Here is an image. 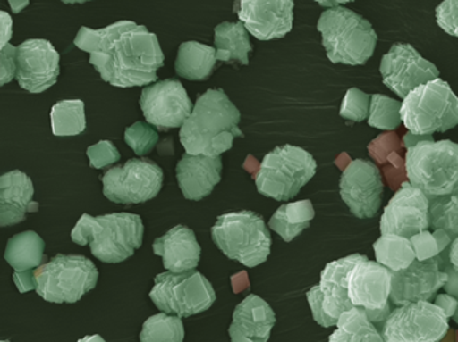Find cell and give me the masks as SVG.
<instances>
[{"mask_svg":"<svg viewBox=\"0 0 458 342\" xmlns=\"http://www.w3.org/2000/svg\"><path fill=\"white\" fill-rule=\"evenodd\" d=\"M308 304H310V310H312L313 320L323 326V328H331V326H336L337 320L329 317L324 313L323 307H321V301L318 298V291H316L315 286L310 288V290L307 291Z\"/></svg>","mask_w":458,"mask_h":342,"instance_id":"43","label":"cell"},{"mask_svg":"<svg viewBox=\"0 0 458 342\" xmlns=\"http://www.w3.org/2000/svg\"><path fill=\"white\" fill-rule=\"evenodd\" d=\"M10 6H12L13 13L18 14L22 12L25 7L29 6L30 0H9Z\"/></svg>","mask_w":458,"mask_h":342,"instance_id":"51","label":"cell"},{"mask_svg":"<svg viewBox=\"0 0 458 342\" xmlns=\"http://www.w3.org/2000/svg\"><path fill=\"white\" fill-rule=\"evenodd\" d=\"M410 242H411L418 261H428V259L439 255L436 238H434L433 232L428 231V229L410 238Z\"/></svg>","mask_w":458,"mask_h":342,"instance_id":"40","label":"cell"},{"mask_svg":"<svg viewBox=\"0 0 458 342\" xmlns=\"http://www.w3.org/2000/svg\"><path fill=\"white\" fill-rule=\"evenodd\" d=\"M77 342H106L103 337L98 336V334H93V336H87L84 338L79 339Z\"/></svg>","mask_w":458,"mask_h":342,"instance_id":"52","label":"cell"},{"mask_svg":"<svg viewBox=\"0 0 458 342\" xmlns=\"http://www.w3.org/2000/svg\"><path fill=\"white\" fill-rule=\"evenodd\" d=\"M369 105H371V96L361 92L358 88H351L343 98L340 117L350 121H364L369 119Z\"/></svg>","mask_w":458,"mask_h":342,"instance_id":"36","label":"cell"},{"mask_svg":"<svg viewBox=\"0 0 458 342\" xmlns=\"http://www.w3.org/2000/svg\"><path fill=\"white\" fill-rule=\"evenodd\" d=\"M144 226L140 216L130 213L90 216L84 213L72 231L77 245H89L93 256L106 263H120L131 258L143 245Z\"/></svg>","mask_w":458,"mask_h":342,"instance_id":"3","label":"cell"},{"mask_svg":"<svg viewBox=\"0 0 458 342\" xmlns=\"http://www.w3.org/2000/svg\"><path fill=\"white\" fill-rule=\"evenodd\" d=\"M318 164L310 152L300 146H276L262 160L256 175L257 191L277 202L293 199L315 176Z\"/></svg>","mask_w":458,"mask_h":342,"instance_id":"8","label":"cell"},{"mask_svg":"<svg viewBox=\"0 0 458 342\" xmlns=\"http://www.w3.org/2000/svg\"><path fill=\"white\" fill-rule=\"evenodd\" d=\"M214 41L216 46V60L249 65V54L253 47L242 22H224L216 26L214 30Z\"/></svg>","mask_w":458,"mask_h":342,"instance_id":"27","label":"cell"},{"mask_svg":"<svg viewBox=\"0 0 458 342\" xmlns=\"http://www.w3.org/2000/svg\"><path fill=\"white\" fill-rule=\"evenodd\" d=\"M74 45L89 53V63L104 81L116 88L146 87L157 79L165 54L157 34L132 21L100 30L80 29Z\"/></svg>","mask_w":458,"mask_h":342,"instance_id":"1","label":"cell"},{"mask_svg":"<svg viewBox=\"0 0 458 342\" xmlns=\"http://www.w3.org/2000/svg\"><path fill=\"white\" fill-rule=\"evenodd\" d=\"M402 122L418 136L444 133L458 124V97L441 79L415 88L403 98Z\"/></svg>","mask_w":458,"mask_h":342,"instance_id":"7","label":"cell"},{"mask_svg":"<svg viewBox=\"0 0 458 342\" xmlns=\"http://www.w3.org/2000/svg\"><path fill=\"white\" fill-rule=\"evenodd\" d=\"M425 140H434L433 135L418 136L414 135V133L409 132L406 136H404L402 144H403L407 149H410L411 146H414L415 144L420 143V141Z\"/></svg>","mask_w":458,"mask_h":342,"instance_id":"48","label":"cell"},{"mask_svg":"<svg viewBox=\"0 0 458 342\" xmlns=\"http://www.w3.org/2000/svg\"><path fill=\"white\" fill-rule=\"evenodd\" d=\"M125 143L132 148L138 156H146L151 154L152 149L159 141V135L144 122H135L132 127L125 130Z\"/></svg>","mask_w":458,"mask_h":342,"instance_id":"37","label":"cell"},{"mask_svg":"<svg viewBox=\"0 0 458 342\" xmlns=\"http://www.w3.org/2000/svg\"><path fill=\"white\" fill-rule=\"evenodd\" d=\"M87 154L89 157L90 167L96 170H103L122 159L119 149L109 140L100 141L96 146H89Z\"/></svg>","mask_w":458,"mask_h":342,"instance_id":"38","label":"cell"},{"mask_svg":"<svg viewBox=\"0 0 458 342\" xmlns=\"http://www.w3.org/2000/svg\"><path fill=\"white\" fill-rule=\"evenodd\" d=\"M430 199L425 192L403 183L380 218V234L411 238L430 229Z\"/></svg>","mask_w":458,"mask_h":342,"instance_id":"14","label":"cell"},{"mask_svg":"<svg viewBox=\"0 0 458 342\" xmlns=\"http://www.w3.org/2000/svg\"><path fill=\"white\" fill-rule=\"evenodd\" d=\"M436 21L445 33L458 38V0H444L436 9Z\"/></svg>","mask_w":458,"mask_h":342,"instance_id":"39","label":"cell"},{"mask_svg":"<svg viewBox=\"0 0 458 342\" xmlns=\"http://www.w3.org/2000/svg\"><path fill=\"white\" fill-rule=\"evenodd\" d=\"M434 238H436L437 245H438L439 253L446 250L450 245H452L453 239L446 234V231L444 229H434L433 231Z\"/></svg>","mask_w":458,"mask_h":342,"instance_id":"47","label":"cell"},{"mask_svg":"<svg viewBox=\"0 0 458 342\" xmlns=\"http://www.w3.org/2000/svg\"><path fill=\"white\" fill-rule=\"evenodd\" d=\"M449 261L455 270H458V237L453 239L452 245L449 246Z\"/></svg>","mask_w":458,"mask_h":342,"instance_id":"49","label":"cell"},{"mask_svg":"<svg viewBox=\"0 0 458 342\" xmlns=\"http://www.w3.org/2000/svg\"><path fill=\"white\" fill-rule=\"evenodd\" d=\"M393 271L369 258L359 262L348 275V296L353 306L383 309L390 304Z\"/></svg>","mask_w":458,"mask_h":342,"instance_id":"20","label":"cell"},{"mask_svg":"<svg viewBox=\"0 0 458 342\" xmlns=\"http://www.w3.org/2000/svg\"><path fill=\"white\" fill-rule=\"evenodd\" d=\"M453 321H454V322L458 325V306L457 310H455L454 315H453Z\"/></svg>","mask_w":458,"mask_h":342,"instance_id":"54","label":"cell"},{"mask_svg":"<svg viewBox=\"0 0 458 342\" xmlns=\"http://www.w3.org/2000/svg\"><path fill=\"white\" fill-rule=\"evenodd\" d=\"M55 136H77L87 129L85 104L81 100H64L55 104L50 113Z\"/></svg>","mask_w":458,"mask_h":342,"instance_id":"32","label":"cell"},{"mask_svg":"<svg viewBox=\"0 0 458 342\" xmlns=\"http://www.w3.org/2000/svg\"><path fill=\"white\" fill-rule=\"evenodd\" d=\"M184 326L178 315L159 313L143 323L140 342H183Z\"/></svg>","mask_w":458,"mask_h":342,"instance_id":"33","label":"cell"},{"mask_svg":"<svg viewBox=\"0 0 458 342\" xmlns=\"http://www.w3.org/2000/svg\"><path fill=\"white\" fill-rule=\"evenodd\" d=\"M0 342H9V341H0Z\"/></svg>","mask_w":458,"mask_h":342,"instance_id":"55","label":"cell"},{"mask_svg":"<svg viewBox=\"0 0 458 342\" xmlns=\"http://www.w3.org/2000/svg\"><path fill=\"white\" fill-rule=\"evenodd\" d=\"M377 262L396 272L407 269L417 259L409 238L398 235H382L374 243Z\"/></svg>","mask_w":458,"mask_h":342,"instance_id":"31","label":"cell"},{"mask_svg":"<svg viewBox=\"0 0 458 342\" xmlns=\"http://www.w3.org/2000/svg\"><path fill=\"white\" fill-rule=\"evenodd\" d=\"M216 65V52L214 47L199 42H184L179 46L176 58V74L189 81H206L210 79Z\"/></svg>","mask_w":458,"mask_h":342,"instance_id":"26","label":"cell"},{"mask_svg":"<svg viewBox=\"0 0 458 342\" xmlns=\"http://www.w3.org/2000/svg\"><path fill=\"white\" fill-rule=\"evenodd\" d=\"M366 255L352 254L337 261L326 264L320 275V285H316L318 298L324 313L335 320L347 310L352 309L353 304L348 296V275L356 263L366 259Z\"/></svg>","mask_w":458,"mask_h":342,"instance_id":"21","label":"cell"},{"mask_svg":"<svg viewBox=\"0 0 458 342\" xmlns=\"http://www.w3.org/2000/svg\"><path fill=\"white\" fill-rule=\"evenodd\" d=\"M15 285L20 288L21 293L33 290L37 288L36 278H34V270L29 271H15L14 272Z\"/></svg>","mask_w":458,"mask_h":342,"instance_id":"44","label":"cell"},{"mask_svg":"<svg viewBox=\"0 0 458 342\" xmlns=\"http://www.w3.org/2000/svg\"><path fill=\"white\" fill-rule=\"evenodd\" d=\"M241 113L222 89H208L195 103L192 113L182 125L179 138L186 154L219 156L230 151L235 138H243Z\"/></svg>","mask_w":458,"mask_h":342,"instance_id":"2","label":"cell"},{"mask_svg":"<svg viewBox=\"0 0 458 342\" xmlns=\"http://www.w3.org/2000/svg\"><path fill=\"white\" fill-rule=\"evenodd\" d=\"M222 159L205 154H184L176 165V179L184 197L189 200L205 199L221 181Z\"/></svg>","mask_w":458,"mask_h":342,"instance_id":"23","label":"cell"},{"mask_svg":"<svg viewBox=\"0 0 458 342\" xmlns=\"http://www.w3.org/2000/svg\"><path fill=\"white\" fill-rule=\"evenodd\" d=\"M318 30L332 63L361 66L374 55L377 33L369 21L352 10L340 6L327 10L318 20Z\"/></svg>","mask_w":458,"mask_h":342,"instance_id":"4","label":"cell"},{"mask_svg":"<svg viewBox=\"0 0 458 342\" xmlns=\"http://www.w3.org/2000/svg\"><path fill=\"white\" fill-rule=\"evenodd\" d=\"M328 342H386L382 331L367 317L363 307L353 306L340 315Z\"/></svg>","mask_w":458,"mask_h":342,"instance_id":"29","label":"cell"},{"mask_svg":"<svg viewBox=\"0 0 458 342\" xmlns=\"http://www.w3.org/2000/svg\"><path fill=\"white\" fill-rule=\"evenodd\" d=\"M275 323L276 314L269 304L250 294L233 313L230 338L232 342H267Z\"/></svg>","mask_w":458,"mask_h":342,"instance_id":"22","label":"cell"},{"mask_svg":"<svg viewBox=\"0 0 458 342\" xmlns=\"http://www.w3.org/2000/svg\"><path fill=\"white\" fill-rule=\"evenodd\" d=\"M340 196L356 218H375L383 197L379 168L369 160H352L340 178Z\"/></svg>","mask_w":458,"mask_h":342,"instance_id":"15","label":"cell"},{"mask_svg":"<svg viewBox=\"0 0 458 342\" xmlns=\"http://www.w3.org/2000/svg\"><path fill=\"white\" fill-rule=\"evenodd\" d=\"M402 103L385 95L371 96L367 122L380 130H395L402 124Z\"/></svg>","mask_w":458,"mask_h":342,"instance_id":"35","label":"cell"},{"mask_svg":"<svg viewBox=\"0 0 458 342\" xmlns=\"http://www.w3.org/2000/svg\"><path fill=\"white\" fill-rule=\"evenodd\" d=\"M149 298L162 312L187 318L210 309L216 296L208 278L192 269L157 275Z\"/></svg>","mask_w":458,"mask_h":342,"instance_id":"10","label":"cell"},{"mask_svg":"<svg viewBox=\"0 0 458 342\" xmlns=\"http://www.w3.org/2000/svg\"><path fill=\"white\" fill-rule=\"evenodd\" d=\"M36 291L53 304H76L96 288L98 270L84 255L58 254L52 261L34 270Z\"/></svg>","mask_w":458,"mask_h":342,"instance_id":"9","label":"cell"},{"mask_svg":"<svg viewBox=\"0 0 458 342\" xmlns=\"http://www.w3.org/2000/svg\"><path fill=\"white\" fill-rule=\"evenodd\" d=\"M315 218L310 200L289 203L281 205L269 221V227L277 232L285 242H292L304 229H310V221Z\"/></svg>","mask_w":458,"mask_h":342,"instance_id":"30","label":"cell"},{"mask_svg":"<svg viewBox=\"0 0 458 342\" xmlns=\"http://www.w3.org/2000/svg\"><path fill=\"white\" fill-rule=\"evenodd\" d=\"M140 108L148 124L160 132H168L174 128H182L194 106L182 82L165 79L144 88Z\"/></svg>","mask_w":458,"mask_h":342,"instance_id":"16","label":"cell"},{"mask_svg":"<svg viewBox=\"0 0 458 342\" xmlns=\"http://www.w3.org/2000/svg\"><path fill=\"white\" fill-rule=\"evenodd\" d=\"M44 251V239L37 232H21L7 242L4 259L15 271H29L45 263Z\"/></svg>","mask_w":458,"mask_h":342,"instance_id":"28","label":"cell"},{"mask_svg":"<svg viewBox=\"0 0 458 342\" xmlns=\"http://www.w3.org/2000/svg\"><path fill=\"white\" fill-rule=\"evenodd\" d=\"M434 304L437 306L441 307L444 310L445 314H446L447 318L454 315L455 310H457L458 306V299L454 298V296H450V294H438L436 296V302Z\"/></svg>","mask_w":458,"mask_h":342,"instance_id":"45","label":"cell"},{"mask_svg":"<svg viewBox=\"0 0 458 342\" xmlns=\"http://www.w3.org/2000/svg\"><path fill=\"white\" fill-rule=\"evenodd\" d=\"M293 0H237L234 13L259 41L284 38L293 28Z\"/></svg>","mask_w":458,"mask_h":342,"instance_id":"18","label":"cell"},{"mask_svg":"<svg viewBox=\"0 0 458 342\" xmlns=\"http://www.w3.org/2000/svg\"><path fill=\"white\" fill-rule=\"evenodd\" d=\"M449 330V318L428 301L396 306L383 323L386 342H439Z\"/></svg>","mask_w":458,"mask_h":342,"instance_id":"11","label":"cell"},{"mask_svg":"<svg viewBox=\"0 0 458 342\" xmlns=\"http://www.w3.org/2000/svg\"><path fill=\"white\" fill-rule=\"evenodd\" d=\"M154 253L162 256L165 269L173 272H184L197 269L200 261V248L194 231L179 224L167 234L155 239Z\"/></svg>","mask_w":458,"mask_h":342,"instance_id":"25","label":"cell"},{"mask_svg":"<svg viewBox=\"0 0 458 342\" xmlns=\"http://www.w3.org/2000/svg\"><path fill=\"white\" fill-rule=\"evenodd\" d=\"M437 258H438L441 269L447 272V282L444 286L445 290L447 294L458 299V270H455L453 264L450 263L449 247L439 253Z\"/></svg>","mask_w":458,"mask_h":342,"instance_id":"42","label":"cell"},{"mask_svg":"<svg viewBox=\"0 0 458 342\" xmlns=\"http://www.w3.org/2000/svg\"><path fill=\"white\" fill-rule=\"evenodd\" d=\"M61 2H64L65 4H87V2H90V0H61Z\"/></svg>","mask_w":458,"mask_h":342,"instance_id":"53","label":"cell"},{"mask_svg":"<svg viewBox=\"0 0 458 342\" xmlns=\"http://www.w3.org/2000/svg\"><path fill=\"white\" fill-rule=\"evenodd\" d=\"M315 2L320 4L321 7L334 9V7H339L340 4H351V2H355V0H315Z\"/></svg>","mask_w":458,"mask_h":342,"instance_id":"50","label":"cell"},{"mask_svg":"<svg viewBox=\"0 0 458 342\" xmlns=\"http://www.w3.org/2000/svg\"><path fill=\"white\" fill-rule=\"evenodd\" d=\"M404 170L409 183L428 197L450 194L458 186V144L420 141L407 149Z\"/></svg>","mask_w":458,"mask_h":342,"instance_id":"6","label":"cell"},{"mask_svg":"<svg viewBox=\"0 0 458 342\" xmlns=\"http://www.w3.org/2000/svg\"><path fill=\"white\" fill-rule=\"evenodd\" d=\"M0 15H2V45H0V50H2L9 45V41L12 39L13 21L4 12L0 13Z\"/></svg>","mask_w":458,"mask_h":342,"instance_id":"46","label":"cell"},{"mask_svg":"<svg viewBox=\"0 0 458 342\" xmlns=\"http://www.w3.org/2000/svg\"><path fill=\"white\" fill-rule=\"evenodd\" d=\"M446 282L447 272L441 269L437 256L428 261L415 259L407 269L393 272L390 302L394 306H403L431 301Z\"/></svg>","mask_w":458,"mask_h":342,"instance_id":"19","label":"cell"},{"mask_svg":"<svg viewBox=\"0 0 458 342\" xmlns=\"http://www.w3.org/2000/svg\"><path fill=\"white\" fill-rule=\"evenodd\" d=\"M17 76V47L7 45L0 50V85L4 87Z\"/></svg>","mask_w":458,"mask_h":342,"instance_id":"41","label":"cell"},{"mask_svg":"<svg viewBox=\"0 0 458 342\" xmlns=\"http://www.w3.org/2000/svg\"><path fill=\"white\" fill-rule=\"evenodd\" d=\"M383 84L404 98L415 88L439 79L438 69L410 44H395L380 61Z\"/></svg>","mask_w":458,"mask_h":342,"instance_id":"13","label":"cell"},{"mask_svg":"<svg viewBox=\"0 0 458 342\" xmlns=\"http://www.w3.org/2000/svg\"><path fill=\"white\" fill-rule=\"evenodd\" d=\"M60 54L47 39H28L17 46L18 84L28 92L39 95L57 84Z\"/></svg>","mask_w":458,"mask_h":342,"instance_id":"17","label":"cell"},{"mask_svg":"<svg viewBox=\"0 0 458 342\" xmlns=\"http://www.w3.org/2000/svg\"><path fill=\"white\" fill-rule=\"evenodd\" d=\"M430 199V229H444L452 239L458 237V186L450 194Z\"/></svg>","mask_w":458,"mask_h":342,"instance_id":"34","label":"cell"},{"mask_svg":"<svg viewBox=\"0 0 458 342\" xmlns=\"http://www.w3.org/2000/svg\"><path fill=\"white\" fill-rule=\"evenodd\" d=\"M165 173L149 159H130L124 165L111 168L101 178L104 196L117 204L133 205L157 196Z\"/></svg>","mask_w":458,"mask_h":342,"instance_id":"12","label":"cell"},{"mask_svg":"<svg viewBox=\"0 0 458 342\" xmlns=\"http://www.w3.org/2000/svg\"><path fill=\"white\" fill-rule=\"evenodd\" d=\"M216 247L229 259L246 267L267 262L272 247V237L264 218L253 211L224 213L211 229Z\"/></svg>","mask_w":458,"mask_h":342,"instance_id":"5","label":"cell"},{"mask_svg":"<svg viewBox=\"0 0 458 342\" xmlns=\"http://www.w3.org/2000/svg\"><path fill=\"white\" fill-rule=\"evenodd\" d=\"M33 180L21 171L0 176V226H15L26 221V213H37L39 204L33 200Z\"/></svg>","mask_w":458,"mask_h":342,"instance_id":"24","label":"cell"}]
</instances>
